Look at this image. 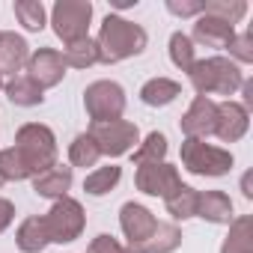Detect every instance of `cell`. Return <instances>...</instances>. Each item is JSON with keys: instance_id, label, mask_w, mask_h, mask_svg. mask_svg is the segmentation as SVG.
I'll list each match as a JSON object with an SVG mask.
<instances>
[{"instance_id": "obj_1", "label": "cell", "mask_w": 253, "mask_h": 253, "mask_svg": "<svg viewBox=\"0 0 253 253\" xmlns=\"http://www.w3.org/2000/svg\"><path fill=\"white\" fill-rule=\"evenodd\" d=\"M149 45V36L140 24L122 18V15H107L101 21V30L95 36V48H98V63L104 66H113V63H122L128 57H137L143 54Z\"/></svg>"}, {"instance_id": "obj_2", "label": "cell", "mask_w": 253, "mask_h": 253, "mask_svg": "<svg viewBox=\"0 0 253 253\" xmlns=\"http://www.w3.org/2000/svg\"><path fill=\"white\" fill-rule=\"evenodd\" d=\"M191 86L200 95H235L244 84V72L238 63L226 60V57H209V60H197L194 69L188 72Z\"/></svg>"}, {"instance_id": "obj_3", "label": "cell", "mask_w": 253, "mask_h": 253, "mask_svg": "<svg viewBox=\"0 0 253 253\" xmlns=\"http://www.w3.org/2000/svg\"><path fill=\"white\" fill-rule=\"evenodd\" d=\"M12 149L21 155V161L27 164L30 176H39V173L51 170L57 164V152H60L54 131L48 128V125H42V122L21 125V128L15 131V146Z\"/></svg>"}, {"instance_id": "obj_4", "label": "cell", "mask_w": 253, "mask_h": 253, "mask_svg": "<svg viewBox=\"0 0 253 253\" xmlns=\"http://www.w3.org/2000/svg\"><path fill=\"white\" fill-rule=\"evenodd\" d=\"M89 21H92V3L89 0H57L51 9V24L57 39L63 45H75L89 36Z\"/></svg>"}, {"instance_id": "obj_5", "label": "cell", "mask_w": 253, "mask_h": 253, "mask_svg": "<svg viewBox=\"0 0 253 253\" xmlns=\"http://www.w3.org/2000/svg\"><path fill=\"white\" fill-rule=\"evenodd\" d=\"M235 158L229 149L211 146L206 140H185L182 143V167L194 176H226Z\"/></svg>"}, {"instance_id": "obj_6", "label": "cell", "mask_w": 253, "mask_h": 253, "mask_svg": "<svg viewBox=\"0 0 253 253\" xmlns=\"http://www.w3.org/2000/svg\"><path fill=\"white\" fill-rule=\"evenodd\" d=\"M98 152L107 155V158H122V155H128L137 149L140 143V131H137V125L128 122V119H116V122H92V128L86 131Z\"/></svg>"}, {"instance_id": "obj_7", "label": "cell", "mask_w": 253, "mask_h": 253, "mask_svg": "<svg viewBox=\"0 0 253 253\" xmlns=\"http://www.w3.org/2000/svg\"><path fill=\"white\" fill-rule=\"evenodd\" d=\"M86 226V214H84V206L72 197H63L51 206V211L45 214V229H48V238L51 244H69L75 238H81Z\"/></svg>"}, {"instance_id": "obj_8", "label": "cell", "mask_w": 253, "mask_h": 253, "mask_svg": "<svg viewBox=\"0 0 253 253\" xmlns=\"http://www.w3.org/2000/svg\"><path fill=\"white\" fill-rule=\"evenodd\" d=\"M84 107L92 122H116L125 113V89L116 81H95L84 89Z\"/></svg>"}, {"instance_id": "obj_9", "label": "cell", "mask_w": 253, "mask_h": 253, "mask_svg": "<svg viewBox=\"0 0 253 253\" xmlns=\"http://www.w3.org/2000/svg\"><path fill=\"white\" fill-rule=\"evenodd\" d=\"M119 226H122L125 238H128V253H143V244L155 232L158 220H155V214L146 206H140V203H125L119 209Z\"/></svg>"}, {"instance_id": "obj_10", "label": "cell", "mask_w": 253, "mask_h": 253, "mask_svg": "<svg viewBox=\"0 0 253 253\" xmlns=\"http://www.w3.org/2000/svg\"><path fill=\"white\" fill-rule=\"evenodd\" d=\"M134 185L137 191L149 194V197H170L179 185H182V176L173 164L167 161H158V164H140L137 173H134Z\"/></svg>"}, {"instance_id": "obj_11", "label": "cell", "mask_w": 253, "mask_h": 253, "mask_svg": "<svg viewBox=\"0 0 253 253\" xmlns=\"http://www.w3.org/2000/svg\"><path fill=\"white\" fill-rule=\"evenodd\" d=\"M27 78L39 86V89H51V86H57L63 78H66V63H63V54L60 51H54V48H39V51H33L30 54V60H27Z\"/></svg>"}, {"instance_id": "obj_12", "label": "cell", "mask_w": 253, "mask_h": 253, "mask_svg": "<svg viewBox=\"0 0 253 253\" xmlns=\"http://www.w3.org/2000/svg\"><path fill=\"white\" fill-rule=\"evenodd\" d=\"M179 125H182L185 140H206L209 134H214V125H217V101L197 95Z\"/></svg>"}, {"instance_id": "obj_13", "label": "cell", "mask_w": 253, "mask_h": 253, "mask_svg": "<svg viewBox=\"0 0 253 253\" xmlns=\"http://www.w3.org/2000/svg\"><path fill=\"white\" fill-rule=\"evenodd\" d=\"M250 128V110L241 104V101H220L217 104V125H214V134L223 140V143H238Z\"/></svg>"}, {"instance_id": "obj_14", "label": "cell", "mask_w": 253, "mask_h": 253, "mask_svg": "<svg viewBox=\"0 0 253 253\" xmlns=\"http://www.w3.org/2000/svg\"><path fill=\"white\" fill-rule=\"evenodd\" d=\"M235 36V27L223 18H214V15H200L194 21V33H191V42H200L206 48H214V51H226V45L232 42Z\"/></svg>"}, {"instance_id": "obj_15", "label": "cell", "mask_w": 253, "mask_h": 253, "mask_svg": "<svg viewBox=\"0 0 253 253\" xmlns=\"http://www.w3.org/2000/svg\"><path fill=\"white\" fill-rule=\"evenodd\" d=\"M72 182H75L72 167H66V164H54L51 170H45V173L33 176V191H36L39 197H45V200H54V203H57V200L69 197Z\"/></svg>"}, {"instance_id": "obj_16", "label": "cell", "mask_w": 253, "mask_h": 253, "mask_svg": "<svg viewBox=\"0 0 253 253\" xmlns=\"http://www.w3.org/2000/svg\"><path fill=\"white\" fill-rule=\"evenodd\" d=\"M30 60V45L18 33H0V75H18Z\"/></svg>"}, {"instance_id": "obj_17", "label": "cell", "mask_w": 253, "mask_h": 253, "mask_svg": "<svg viewBox=\"0 0 253 253\" xmlns=\"http://www.w3.org/2000/svg\"><path fill=\"white\" fill-rule=\"evenodd\" d=\"M197 217L209 220V223H232L235 214H232V200L223 194V191H206L200 194V203H197Z\"/></svg>"}, {"instance_id": "obj_18", "label": "cell", "mask_w": 253, "mask_h": 253, "mask_svg": "<svg viewBox=\"0 0 253 253\" xmlns=\"http://www.w3.org/2000/svg\"><path fill=\"white\" fill-rule=\"evenodd\" d=\"M48 244H51V238H48V229H45V217H39V214L24 217L18 232H15V247L21 253H42Z\"/></svg>"}, {"instance_id": "obj_19", "label": "cell", "mask_w": 253, "mask_h": 253, "mask_svg": "<svg viewBox=\"0 0 253 253\" xmlns=\"http://www.w3.org/2000/svg\"><path fill=\"white\" fill-rule=\"evenodd\" d=\"M182 95V84L173 78H149L140 86V101L149 107H167Z\"/></svg>"}, {"instance_id": "obj_20", "label": "cell", "mask_w": 253, "mask_h": 253, "mask_svg": "<svg viewBox=\"0 0 253 253\" xmlns=\"http://www.w3.org/2000/svg\"><path fill=\"white\" fill-rule=\"evenodd\" d=\"M3 89H6V98H9L15 107H36V104L45 101V89H39L27 75L9 78V81L3 84Z\"/></svg>"}, {"instance_id": "obj_21", "label": "cell", "mask_w": 253, "mask_h": 253, "mask_svg": "<svg viewBox=\"0 0 253 253\" xmlns=\"http://www.w3.org/2000/svg\"><path fill=\"white\" fill-rule=\"evenodd\" d=\"M220 253H253V220L247 214L229 223V232L220 244Z\"/></svg>"}, {"instance_id": "obj_22", "label": "cell", "mask_w": 253, "mask_h": 253, "mask_svg": "<svg viewBox=\"0 0 253 253\" xmlns=\"http://www.w3.org/2000/svg\"><path fill=\"white\" fill-rule=\"evenodd\" d=\"M197 203H200V191L197 188H191V185H179L170 197H164V206H167V211L176 217V220H191V217H197Z\"/></svg>"}, {"instance_id": "obj_23", "label": "cell", "mask_w": 253, "mask_h": 253, "mask_svg": "<svg viewBox=\"0 0 253 253\" xmlns=\"http://www.w3.org/2000/svg\"><path fill=\"white\" fill-rule=\"evenodd\" d=\"M167 158V137L161 134V131H149L140 143H137V149L131 152V161L140 167V164H158V161H164Z\"/></svg>"}, {"instance_id": "obj_24", "label": "cell", "mask_w": 253, "mask_h": 253, "mask_svg": "<svg viewBox=\"0 0 253 253\" xmlns=\"http://www.w3.org/2000/svg\"><path fill=\"white\" fill-rule=\"evenodd\" d=\"M119 179H122V167L107 164V167L92 170V173L84 179V191H86L89 197H104V194H110V191L119 185Z\"/></svg>"}, {"instance_id": "obj_25", "label": "cell", "mask_w": 253, "mask_h": 253, "mask_svg": "<svg viewBox=\"0 0 253 253\" xmlns=\"http://www.w3.org/2000/svg\"><path fill=\"white\" fill-rule=\"evenodd\" d=\"M182 247V229L176 223H158L149 241L143 244V253H173Z\"/></svg>"}, {"instance_id": "obj_26", "label": "cell", "mask_w": 253, "mask_h": 253, "mask_svg": "<svg viewBox=\"0 0 253 253\" xmlns=\"http://www.w3.org/2000/svg\"><path fill=\"white\" fill-rule=\"evenodd\" d=\"M63 63L72 66V69H89L98 63V48H95V39H81L75 45H66L63 48Z\"/></svg>"}, {"instance_id": "obj_27", "label": "cell", "mask_w": 253, "mask_h": 253, "mask_svg": "<svg viewBox=\"0 0 253 253\" xmlns=\"http://www.w3.org/2000/svg\"><path fill=\"white\" fill-rule=\"evenodd\" d=\"M98 158H101V152H98V146H95V140L84 131V134H78L72 143H69V164L72 167H95L98 164Z\"/></svg>"}, {"instance_id": "obj_28", "label": "cell", "mask_w": 253, "mask_h": 253, "mask_svg": "<svg viewBox=\"0 0 253 253\" xmlns=\"http://www.w3.org/2000/svg\"><path fill=\"white\" fill-rule=\"evenodd\" d=\"M170 60H173V66L182 69V72H191V69H194V63H197V48H194V42H191L188 33L176 30V33L170 36Z\"/></svg>"}, {"instance_id": "obj_29", "label": "cell", "mask_w": 253, "mask_h": 253, "mask_svg": "<svg viewBox=\"0 0 253 253\" xmlns=\"http://www.w3.org/2000/svg\"><path fill=\"white\" fill-rule=\"evenodd\" d=\"M45 6L42 0H15V18L24 24V30L30 33H39L45 27Z\"/></svg>"}, {"instance_id": "obj_30", "label": "cell", "mask_w": 253, "mask_h": 253, "mask_svg": "<svg viewBox=\"0 0 253 253\" xmlns=\"http://www.w3.org/2000/svg\"><path fill=\"white\" fill-rule=\"evenodd\" d=\"M0 179L3 182H24V179H33L27 164L21 161V155L9 146V149H0Z\"/></svg>"}, {"instance_id": "obj_31", "label": "cell", "mask_w": 253, "mask_h": 253, "mask_svg": "<svg viewBox=\"0 0 253 253\" xmlns=\"http://www.w3.org/2000/svg\"><path fill=\"white\" fill-rule=\"evenodd\" d=\"M203 12L206 15H214V18H223V21H229L235 27L247 15V3H244V0H209Z\"/></svg>"}, {"instance_id": "obj_32", "label": "cell", "mask_w": 253, "mask_h": 253, "mask_svg": "<svg viewBox=\"0 0 253 253\" xmlns=\"http://www.w3.org/2000/svg\"><path fill=\"white\" fill-rule=\"evenodd\" d=\"M226 51L235 57L232 63H253V36L250 33H235L232 42L226 45Z\"/></svg>"}, {"instance_id": "obj_33", "label": "cell", "mask_w": 253, "mask_h": 253, "mask_svg": "<svg viewBox=\"0 0 253 253\" xmlns=\"http://www.w3.org/2000/svg\"><path fill=\"white\" fill-rule=\"evenodd\" d=\"M167 9L179 18H200L206 9V0H167Z\"/></svg>"}, {"instance_id": "obj_34", "label": "cell", "mask_w": 253, "mask_h": 253, "mask_svg": "<svg viewBox=\"0 0 253 253\" xmlns=\"http://www.w3.org/2000/svg\"><path fill=\"white\" fill-rule=\"evenodd\" d=\"M86 253H128V247L125 244H119L113 235H95L92 241H89V247H86Z\"/></svg>"}, {"instance_id": "obj_35", "label": "cell", "mask_w": 253, "mask_h": 253, "mask_svg": "<svg viewBox=\"0 0 253 253\" xmlns=\"http://www.w3.org/2000/svg\"><path fill=\"white\" fill-rule=\"evenodd\" d=\"M12 220H15V206H12L9 200L0 197V232H6Z\"/></svg>"}, {"instance_id": "obj_36", "label": "cell", "mask_w": 253, "mask_h": 253, "mask_svg": "<svg viewBox=\"0 0 253 253\" xmlns=\"http://www.w3.org/2000/svg\"><path fill=\"white\" fill-rule=\"evenodd\" d=\"M0 89H3V75H0Z\"/></svg>"}, {"instance_id": "obj_37", "label": "cell", "mask_w": 253, "mask_h": 253, "mask_svg": "<svg viewBox=\"0 0 253 253\" xmlns=\"http://www.w3.org/2000/svg\"><path fill=\"white\" fill-rule=\"evenodd\" d=\"M0 185H3V179H0Z\"/></svg>"}]
</instances>
